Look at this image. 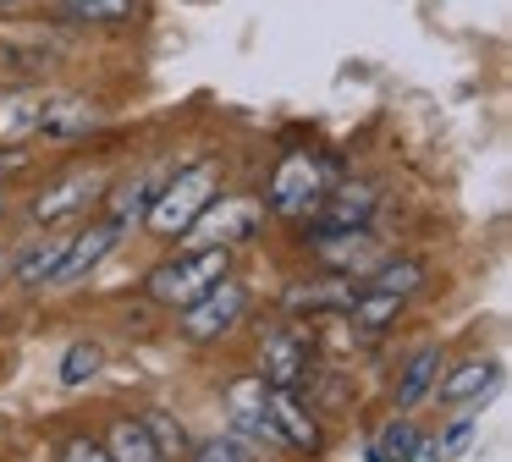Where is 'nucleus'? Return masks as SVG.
Masks as SVG:
<instances>
[{"mask_svg":"<svg viewBox=\"0 0 512 462\" xmlns=\"http://www.w3.org/2000/svg\"><path fill=\"white\" fill-rule=\"evenodd\" d=\"M215 193H221L215 165H182V171L160 187V198H149V209H144L149 231H155V237H182V231L210 209Z\"/></svg>","mask_w":512,"mask_h":462,"instance_id":"f257e3e1","label":"nucleus"},{"mask_svg":"<svg viewBox=\"0 0 512 462\" xmlns=\"http://www.w3.org/2000/svg\"><path fill=\"white\" fill-rule=\"evenodd\" d=\"M226 259H232L226 248H182L177 259L149 270V297H155L160 308H177L182 314V308L199 303V297L226 275Z\"/></svg>","mask_w":512,"mask_h":462,"instance_id":"f03ea898","label":"nucleus"},{"mask_svg":"<svg viewBox=\"0 0 512 462\" xmlns=\"http://www.w3.org/2000/svg\"><path fill=\"white\" fill-rule=\"evenodd\" d=\"M336 171L325 165V154H281L276 171H270V209L276 215H309V209H320V198L331 193Z\"/></svg>","mask_w":512,"mask_h":462,"instance_id":"7ed1b4c3","label":"nucleus"},{"mask_svg":"<svg viewBox=\"0 0 512 462\" xmlns=\"http://www.w3.org/2000/svg\"><path fill=\"white\" fill-rule=\"evenodd\" d=\"M243 314H248V286L221 275L199 303L182 308V336H188V341H215V336H226Z\"/></svg>","mask_w":512,"mask_h":462,"instance_id":"20e7f679","label":"nucleus"},{"mask_svg":"<svg viewBox=\"0 0 512 462\" xmlns=\"http://www.w3.org/2000/svg\"><path fill=\"white\" fill-rule=\"evenodd\" d=\"M259 226V209L248 204V198H210V209H204L199 220H193L182 237H188V248H232V242H248Z\"/></svg>","mask_w":512,"mask_h":462,"instance_id":"39448f33","label":"nucleus"},{"mask_svg":"<svg viewBox=\"0 0 512 462\" xmlns=\"http://www.w3.org/2000/svg\"><path fill=\"white\" fill-rule=\"evenodd\" d=\"M309 374V336L303 330H270L259 347V380L270 391H298Z\"/></svg>","mask_w":512,"mask_h":462,"instance_id":"423d86ee","label":"nucleus"},{"mask_svg":"<svg viewBox=\"0 0 512 462\" xmlns=\"http://www.w3.org/2000/svg\"><path fill=\"white\" fill-rule=\"evenodd\" d=\"M226 413L237 418V429L254 440H270V446H287L276 429V418H270V385L259 380V374H243V380L226 385Z\"/></svg>","mask_w":512,"mask_h":462,"instance_id":"0eeeda50","label":"nucleus"},{"mask_svg":"<svg viewBox=\"0 0 512 462\" xmlns=\"http://www.w3.org/2000/svg\"><path fill=\"white\" fill-rule=\"evenodd\" d=\"M116 237H122V226H116V220H94V226H83L78 237H67V259L56 264L50 286H72V281H83V275H89L94 264H100L105 253L116 248Z\"/></svg>","mask_w":512,"mask_h":462,"instance_id":"6e6552de","label":"nucleus"},{"mask_svg":"<svg viewBox=\"0 0 512 462\" xmlns=\"http://www.w3.org/2000/svg\"><path fill=\"white\" fill-rule=\"evenodd\" d=\"M314 248H320V259L331 264L336 275H347L353 281V270H364L369 259H380L375 237H369V226H342V231H309Z\"/></svg>","mask_w":512,"mask_h":462,"instance_id":"1a4fd4ad","label":"nucleus"},{"mask_svg":"<svg viewBox=\"0 0 512 462\" xmlns=\"http://www.w3.org/2000/svg\"><path fill=\"white\" fill-rule=\"evenodd\" d=\"M100 121H105V110L94 105V99L67 94V99H45V105H39L34 132H45V138H83V132H94Z\"/></svg>","mask_w":512,"mask_h":462,"instance_id":"9d476101","label":"nucleus"},{"mask_svg":"<svg viewBox=\"0 0 512 462\" xmlns=\"http://www.w3.org/2000/svg\"><path fill=\"white\" fill-rule=\"evenodd\" d=\"M358 297V286L347 275H331V281H303L287 292V308L292 314H347Z\"/></svg>","mask_w":512,"mask_h":462,"instance_id":"9b49d317","label":"nucleus"},{"mask_svg":"<svg viewBox=\"0 0 512 462\" xmlns=\"http://www.w3.org/2000/svg\"><path fill=\"white\" fill-rule=\"evenodd\" d=\"M369 209H375V193L369 187H342V193L320 198V215H314L309 231H342V226H364Z\"/></svg>","mask_w":512,"mask_h":462,"instance_id":"f8f14e48","label":"nucleus"},{"mask_svg":"<svg viewBox=\"0 0 512 462\" xmlns=\"http://www.w3.org/2000/svg\"><path fill=\"white\" fill-rule=\"evenodd\" d=\"M270 418H276L281 440L298 451H320V424H314V413H303V402L292 391H270Z\"/></svg>","mask_w":512,"mask_h":462,"instance_id":"ddd939ff","label":"nucleus"},{"mask_svg":"<svg viewBox=\"0 0 512 462\" xmlns=\"http://www.w3.org/2000/svg\"><path fill=\"white\" fill-rule=\"evenodd\" d=\"M94 193H105V176L78 171V176H67L61 187H50V193L39 198L34 220H61V215H72V209H83V198H94Z\"/></svg>","mask_w":512,"mask_h":462,"instance_id":"4468645a","label":"nucleus"},{"mask_svg":"<svg viewBox=\"0 0 512 462\" xmlns=\"http://www.w3.org/2000/svg\"><path fill=\"white\" fill-rule=\"evenodd\" d=\"M501 385V363H463L457 374H446L435 391H441V402H474V396H490Z\"/></svg>","mask_w":512,"mask_h":462,"instance_id":"2eb2a0df","label":"nucleus"},{"mask_svg":"<svg viewBox=\"0 0 512 462\" xmlns=\"http://www.w3.org/2000/svg\"><path fill=\"white\" fill-rule=\"evenodd\" d=\"M105 451H111V462H166L138 418H116L111 435H105Z\"/></svg>","mask_w":512,"mask_h":462,"instance_id":"dca6fc26","label":"nucleus"},{"mask_svg":"<svg viewBox=\"0 0 512 462\" xmlns=\"http://www.w3.org/2000/svg\"><path fill=\"white\" fill-rule=\"evenodd\" d=\"M435 374H441V347H419L408 358V369H402V380H397V407H419L424 396H430Z\"/></svg>","mask_w":512,"mask_h":462,"instance_id":"f3484780","label":"nucleus"},{"mask_svg":"<svg viewBox=\"0 0 512 462\" xmlns=\"http://www.w3.org/2000/svg\"><path fill=\"white\" fill-rule=\"evenodd\" d=\"M424 259H386V264H375L369 270V281H364V292H391V297H408V292H419L424 286Z\"/></svg>","mask_w":512,"mask_h":462,"instance_id":"a211bd4d","label":"nucleus"},{"mask_svg":"<svg viewBox=\"0 0 512 462\" xmlns=\"http://www.w3.org/2000/svg\"><path fill=\"white\" fill-rule=\"evenodd\" d=\"M347 314H353V330H358V336H380V330H386L391 319L402 314V297H391V292H364V286H358V297H353V308H347Z\"/></svg>","mask_w":512,"mask_h":462,"instance_id":"6ab92c4d","label":"nucleus"},{"mask_svg":"<svg viewBox=\"0 0 512 462\" xmlns=\"http://www.w3.org/2000/svg\"><path fill=\"white\" fill-rule=\"evenodd\" d=\"M67 259V237H45L34 242V248L23 253V264H17V286H50V275H56V264Z\"/></svg>","mask_w":512,"mask_h":462,"instance_id":"aec40b11","label":"nucleus"},{"mask_svg":"<svg viewBox=\"0 0 512 462\" xmlns=\"http://www.w3.org/2000/svg\"><path fill=\"white\" fill-rule=\"evenodd\" d=\"M67 11L94 28H127L138 17V0H67Z\"/></svg>","mask_w":512,"mask_h":462,"instance_id":"412c9836","label":"nucleus"},{"mask_svg":"<svg viewBox=\"0 0 512 462\" xmlns=\"http://www.w3.org/2000/svg\"><path fill=\"white\" fill-rule=\"evenodd\" d=\"M138 424L149 429V440L160 446V457H166V462H182V451H188V435H182L177 418H171V413H144Z\"/></svg>","mask_w":512,"mask_h":462,"instance_id":"4be33fe9","label":"nucleus"},{"mask_svg":"<svg viewBox=\"0 0 512 462\" xmlns=\"http://www.w3.org/2000/svg\"><path fill=\"white\" fill-rule=\"evenodd\" d=\"M100 374V347L94 341H72L67 358H61V385H83Z\"/></svg>","mask_w":512,"mask_h":462,"instance_id":"5701e85b","label":"nucleus"},{"mask_svg":"<svg viewBox=\"0 0 512 462\" xmlns=\"http://www.w3.org/2000/svg\"><path fill=\"white\" fill-rule=\"evenodd\" d=\"M39 105H45V99H6V105H0V138L34 132L39 127Z\"/></svg>","mask_w":512,"mask_h":462,"instance_id":"b1692460","label":"nucleus"},{"mask_svg":"<svg viewBox=\"0 0 512 462\" xmlns=\"http://www.w3.org/2000/svg\"><path fill=\"white\" fill-rule=\"evenodd\" d=\"M193 462H254V451H248L237 435H210V440L193 446Z\"/></svg>","mask_w":512,"mask_h":462,"instance_id":"393cba45","label":"nucleus"},{"mask_svg":"<svg viewBox=\"0 0 512 462\" xmlns=\"http://www.w3.org/2000/svg\"><path fill=\"white\" fill-rule=\"evenodd\" d=\"M144 209H149V182H144V176H138V182H127L122 193L111 198V220H116V226H127V220H138Z\"/></svg>","mask_w":512,"mask_h":462,"instance_id":"a878e982","label":"nucleus"},{"mask_svg":"<svg viewBox=\"0 0 512 462\" xmlns=\"http://www.w3.org/2000/svg\"><path fill=\"white\" fill-rule=\"evenodd\" d=\"M375 446L386 451L391 462H402V457H408V446H413V424H408V418H391V424H386V435H380Z\"/></svg>","mask_w":512,"mask_h":462,"instance_id":"bb28decb","label":"nucleus"},{"mask_svg":"<svg viewBox=\"0 0 512 462\" xmlns=\"http://www.w3.org/2000/svg\"><path fill=\"white\" fill-rule=\"evenodd\" d=\"M61 462H111V451H105L94 435H72L67 451H61Z\"/></svg>","mask_w":512,"mask_h":462,"instance_id":"cd10ccee","label":"nucleus"},{"mask_svg":"<svg viewBox=\"0 0 512 462\" xmlns=\"http://www.w3.org/2000/svg\"><path fill=\"white\" fill-rule=\"evenodd\" d=\"M468 440H474V418H457V424H452V429H446V435H441V440H435V446H441V457H446V462H452V457H457V451H463V446H468Z\"/></svg>","mask_w":512,"mask_h":462,"instance_id":"c85d7f7f","label":"nucleus"},{"mask_svg":"<svg viewBox=\"0 0 512 462\" xmlns=\"http://www.w3.org/2000/svg\"><path fill=\"white\" fill-rule=\"evenodd\" d=\"M402 462H446V457H441V446H435V440L413 435V446H408V457H402Z\"/></svg>","mask_w":512,"mask_h":462,"instance_id":"c756f323","label":"nucleus"},{"mask_svg":"<svg viewBox=\"0 0 512 462\" xmlns=\"http://www.w3.org/2000/svg\"><path fill=\"white\" fill-rule=\"evenodd\" d=\"M369 462H391V457H386V451H380V446H369Z\"/></svg>","mask_w":512,"mask_h":462,"instance_id":"7c9ffc66","label":"nucleus"},{"mask_svg":"<svg viewBox=\"0 0 512 462\" xmlns=\"http://www.w3.org/2000/svg\"><path fill=\"white\" fill-rule=\"evenodd\" d=\"M0 215H6V193H0Z\"/></svg>","mask_w":512,"mask_h":462,"instance_id":"2f4dec72","label":"nucleus"},{"mask_svg":"<svg viewBox=\"0 0 512 462\" xmlns=\"http://www.w3.org/2000/svg\"><path fill=\"white\" fill-rule=\"evenodd\" d=\"M0 6H17V0H0Z\"/></svg>","mask_w":512,"mask_h":462,"instance_id":"473e14b6","label":"nucleus"}]
</instances>
